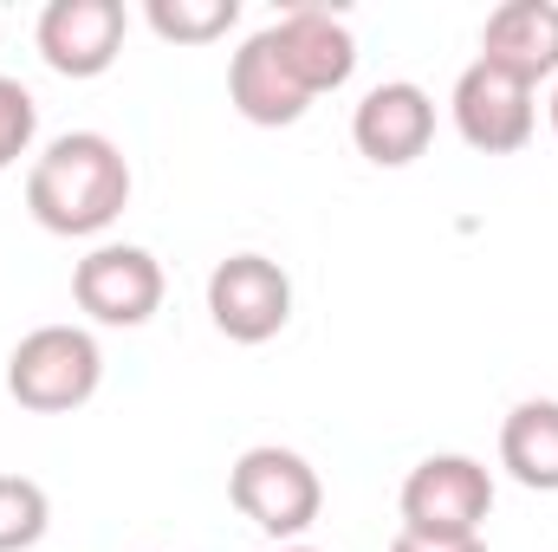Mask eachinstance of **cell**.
Instances as JSON below:
<instances>
[{
    "label": "cell",
    "instance_id": "cell-13",
    "mask_svg": "<svg viewBox=\"0 0 558 552\" xmlns=\"http://www.w3.org/2000/svg\"><path fill=\"white\" fill-rule=\"evenodd\" d=\"M500 468L533 488V494H558V404L553 397H526L500 422Z\"/></svg>",
    "mask_w": 558,
    "mask_h": 552
},
{
    "label": "cell",
    "instance_id": "cell-1",
    "mask_svg": "<svg viewBox=\"0 0 558 552\" xmlns=\"http://www.w3.org/2000/svg\"><path fill=\"white\" fill-rule=\"evenodd\" d=\"M131 202V163L105 131H65L39 149L33 176H26V208L46 235L85 241L105 235Z\"/></svg>",
    "mask_w": 558,
    "mask_h": 552
},
{
    "label": "cell",
    "instance_id": "cell-5",
    "mask_svg": "<svg viewBox=\"0 0 558 552\" xmlns=\"http://www.w3.org/2000/svg\"><path fill=\"white\" fill-rule=\"evenodd\" d=\"M448 111H454L461 143L481 149V156H513V149H526L533 124H539L533 85L513 79V72H500V65H487V59H474V65L454 79Z\"/></svg>",
    "mask_w": 558,
    "mask_h": 552
},
{
    "label": "cell",
    "instance_id": "cell-3",
    "mask_svg": "<svg viewBox=\"0 0 558 552\" xmlns=\"http://www.w3.org/2000/svg\"><path fill=\"white\" fill-rule=\"evenodd\" d=\"M228 501L241 507V520H254L267 540H299L318 507H325V488H318V468L299 455V448H279L260 442L234 461L228 475Z\"/></svg>",
    "mask_w": 558,
    "mask_h": 552
},
{
    "label": "cell",
    "instance_id": "cell-14",
    "mask_svg": "<svg viewBox=\"0 0 558 552\" xmlns=\"http://www.w3.org/2000/svg\"><path fill=\"white\" fill-rule=\"evenodd\" d=\"M143 20L175 46H202V39H221L241 20V0H149Z\"/></svg>",
    "mask_w": 558,
    "mask_h": 552
},
{
    "label": "cell",
    "instance_id": "cell-11",
    "mask_svg": "<svg viewBox=\"0 0 558 552\" xmlns=\"http://www.w3.org/2000/svg\"><path fill=\"white\" fill-rule=\"evenodd\" d=\"M481 59L539 85L558 79V0H507L481 26Z\"/></svg>",
    "mask_w": 558,
    "mask_h": 552
},
{
    "label": "cell",
    "instance_id": "cell-19",
    "mask_svg": "<svg viewBox=\"0 0 558 552\" xmlns=\"http://www.w3.org/2000/svg\"><path fill=\"white\" fill-rule=\"evenodd\" d=\"M279 552H318V547H279Z\"/></svg>",
    "mask_w": 558,
    "mask_h": 552
},
{
    "label": "cell",
    "instance_id": "cell-9",
    "mask_svg": "<svg viewBox=\"0 0 558 552\" xmlns=\"http://www.w3.org/2000/svg\"><path fill=\"white\" fill-rule=\"evenodd\" d=\"M267 39H274L279 65L292 72V85H299L305 98L338 92V85L357 72V39H351V26H344L338 13H325V7H292V13H279L274 26H267Z\"/></svg>",
    "mask_w": 558,
    "mask_h": 552
},
{
    "label": "cell",
    "instance_id": "cell-4",
    "mask_svg": "<svg viewBox=\"0 0 558 552\" xmlns=\"http://www.w3.org/2000/svg\"><path fill=\"white\" fill-rule=\"evenodd\" d=\"M494 514V475L474 455H428L403 481V533L422 540H481Z\"/></svg>",
    "mask_w": 558,
    "mask_h": 552
},
{
    "label": "cell",
    "instance_id": "cell-2",
    "mask_svg": "<svg viewBox=\"0 0 558 552\" xmlns=\"http://www.w3.org/2000/svg\"><path fill=\"white\" fill-rule=\"evenodd\" d=\"M98 384H105V351L78 325H39L7 358V391H13L20 410H33V416L78 410V404L98 397Z\"/></svg>",
    "mask_w": 558,
    "mask_h": 552
},
{
    "label": "cell",
    "instance_id": "cell-6",
    "mask_svg": "<svg viewBox=\"0 0 558 552\" xmlns=\"http://www.w3.org/2000/svg\"><path fill=\"white\" fill-rule=\"evenodd\" d=\"M208 319L234 345H267L292 319V279L267 254H228L208 274Z\"/></svg>",
    "mask_w": 558,
    "mask_h": 552
},
{
    "label": "cell",
    "instance_id": "cell-12",
    "mask_svg": "<svg viewBox=\"0 0 558 552\" xmlns=\"http://www.w3.org/2000/svg\"><path fill=\"white\" fill-rule=\"evenodd\" d=\"M228 98H234V111H241L247 124H260V131H286V124H299L305 105H312V98L292 85V72L279 65L267 26H260L254 39H241V52L228 59Z\"/></svg>",
    "mask_w": 558,
    "mask_h": 552
},
{
    "label": "cell",
    "instance_id": "cell-7",
    "mask_svg": "<svg viewBox=\"0 0 558 552\" xmlns=\"http://www.w3.org/2000/svg\"><path fill=\"white\" fill-rule=\"evenodd\" d=\"M72 299L85 319L98 325H149L156 305H162V267L149 248H131V241H105L92 248L78 267H72Z\"/></svg>",
    "mask_w": 558,
    "mask_h": 552
},
{
    "label": "cell",
    "instance_id": "cell-10",
    "mask_svg": "<svg viewBox=\"0 0 558 552\" xmlns=\"http://www.w3.org/2000/svg\"><path fill=\"white\" fill-rule=\"evenodd\" d=\"M351 143L377 163V169H403L416 163L422 149L435 143V98L410 85V79H390L377 92H364V105L351 111Z\"/></svg>",
    "mask_w": 558,
    "mask_h": 552
},
{
    "label": "cell",
    "instance_id": "cell-8",
    "mask_svg": "<svg viewBox=\"0 0 558 552\" xmlns=\"http://www.w3.org/2000/svg\"><path fill=\"white\" fill-rule=\"evenodd\" d=\"M124 0H52L39 13V59L59 79H98L111 72L118 46H124Z\"/></svg>",
    "mask_w": 558,
    "mask_h": 552
},
{
    "label": "cell",
    "instance_id": "cell-17",
    "mask_svg": "<svg viewBox=\"0 0 558 552\" xmlns=\"http://www.w3.org/2000/svg\"><path fill=\"white\" fill-rule=\"evenodd\" d=\"M390 552H487V540H422V533H397Z\"/></svg>",
    "mask_w": 558,
    "mask_h": 552
},
{
    "label": "cell",
    "instance_id": "cell-16",
    "mask_svg": "<svg viewBox=\"0 0 558 552\" xmlns=\"http://www.w3.org/2000/svg\"><path fill=\"white\" fill-rule=\"evenodd\" d=\"M39 137V105H33V92L20 85V79H0V169L13 163V156H26Z\"/></svg>",
    "mask_w": 558,
    "mask_h": 552
},
{
    "label": "cell",
    "instance_id": "cell-15",
    "mask_svg": "<svg viewBox=\"0 0 558 552\" xmlns=\"http://www.w3.org/2000/svg\"><path fill=\"white\" fill-rule=\"evenodd\" d=\"M52 527V501L39 481L26 475H0V552H26L46 540Z\"/></svg>",
    "mask_w": 558,
    "mask_h": 552
},
{
    "label": "cell",
    "instance_id": "cell-18",
    "mask_svg": "<svg viewBox=\"0 0 558 552\" xmlns=\"http://www.w3.org/2000/svg\"><path fill=\"white\" fill-rule=\"evenodd\" d=\"M553 137H558V92H553Z\"/></svg>",
    "mask_w": 558,
    "mask_h": 552
}]
</instances>
